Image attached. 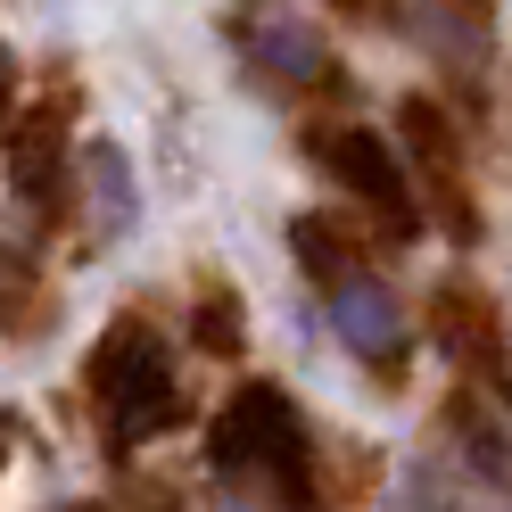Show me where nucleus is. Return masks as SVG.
Listing matches in <instances>:
<instances>
[{"instance_id": "nucleus-12", "label": "nucleus", "mask_w": 512, "mask_h": 512, "mask_svg": "<svg viewBox=\"0 0 512 512\" xmlns=\"http://www.w3.org/2000/svg\"><path fill=\"white\" fill-rule=\"evenodd\" d=\"M50 323V298H42V273L34 265H25V256L9 248V240H0V331H42Z\"/></svg>"}, {"instance_id": "nucleus-5", "label": "nucleus", "mask_w": 512, "mask_h": 512, "mask_svg": "<svg viewBox=\"0 0 512 512\" xmlns=\"http://www.w3.org/2000/svg\"><path fill=\"white\" fill-rule=\"evenodd\" d=\"M232 34H240V50H248L273 83H290V91L331 83V50H323V34H314L298 9H281V0H248V9L232 17Z\"/></svg>"}, {"instance_id": "nucleus-1", "label": "nucleus", "mask_w": 512, "mask_h": 512, "mask_svg": "<svg viewBox=\"0 0 512 512\" xmlns=\"http://www.w3.org/2000/svg\"><path fill=\"white\" fill-rule=\"evenodd\" d=\"M207 455L223 479V512H306V422L273 380H248L215 413Z\"/></svg>"}, {"instance_id": "nucleus-16", "label": "nucleus", "mask_w": 512, "mask_h": 512, "mask_svg": "<svg viewBox=\"0 0 512 512\" xmlns=\"http://www.w3.org/2000/svg\"><path fill=\"white\" fill-rule=\"evenodd\" d=\"M0 463H9V430H0Z\"/></svg>"}, {"instance_id": "nucleus-4", "label": "nucleus", "mask_w": 512, "mask_h": 512, "mask_svg": "<svg viewBox=\"0 0 512 512\" xmlns=\"http://www.w3.org/2000/svg\"><path fill=\"white\" fill-rule=\"evenodd\" d=\"M314 157H323V174H339L356 199H372V215L389 223V232H413V190L397 174V149L372 133V124H323L314 133Z\"/></svg>"}, {"instance_id": "nucleus-15", "label": "nucleus", "mask_w": 512, "mask_h": 512, "mask_svg": "<svg viewBox=\"0 0 512 512\" xmlns=\"http://www.w3.org/2000/svg\"><path fill=\"white\" fill-rule=\"evenodd\" d=\"M9 100H17V58H9V42H0V116H9Z\"/></svg>"}, {"instance_id": "nucleus-8", "label": "nucleus", "mask_w": 512, "mask_h": 512, "mask_svg": "<svg viewBox=\"0 0 512 512\" xmlns=\"http://www.w3.org/2000/svg\"><path fill=\"white\" fill-rule=\"evenodd\" d=\"M67 133H75V100H67V91L42 100L34 124L17 133L9 174H17V199H25V207H58V190H67Z\"/></svg>"}, {"instance_id": "nucleus-7", "label": "nucleus", "mask_w": 512, "mask_h": 512, "mask_svg": "<svg viewBox=\"0 0 512 512\" xmlns=\"http://www.w3.org/2000/svg\"><path fill=\"white\" fill-rule=\"evenodd\" d=\"M405 149L413 166H422L430 199H438V223L446 232H471V190H463V149H455V124L438 116V100H405Z\"/></svg>"}, {"instance_id": "nucleus-2", "label": "nucleus", "mask_w": 512, "mask_h": 512, "mask_svg": "<svg viewBox=\"0 0 512 512\" xmlns=\"http://www.w3.org/2000/svg\"><path fill=\"white\" fill-rule=\"evenodd\" d=\"M91 397H100V422L116 446H149L157 430L182 422V380L174 356L149 323H116L100 347H91Z\"/></svg>"}, {"instance_id": "nucleus-3", "label": "nucleus", "mask_w": 512, "mask_h": 512, "mask_svg": "<svg viewBox=\"0 0 512 512\" xmlns=\"http://www.w3.org/2000/svg\"><path fill=\"white\" fill-rule=\"evenodd\" d=\"M430 331L446 347V364H455L471 389L488 397H512V347H504V306L488 290H471V281H446L430 298Z\"/></svg>"}, {"instance_id": "nucleus-11", "label": "nucleus", "mask_w": 512, "mask_h": 512, "mask_svg": "<svg viewBox=\"0 0 512 512\" xmlns=\"http://www.w3.org/2000/svg\"><path fill=\"white\" fill-rule=\"evenodd\" d=\"M290 240H298V265L323 281V290H339V281H356V273H364V248L347 240V223H331V215H298V223H290Z\"/></svg>"}, {"instance_id": "nucleus-6", "label": "nucleus", "mask_w": 512, "mask_h": 512, "mask_svg": "<svg viewBox=\"0 0 512 512\" xmlns=\"http://www.w3.org/2000/svg\"><path fill=\"white\" fill-rule=\"evenodd\" d=\"M331 331L347 339V356H364L372 372H389V380H397L405 339H413L397 290H389V281H372V273H356V281H339V290H331Z\"/></svg>"}, {"instance_id": "nucleus-9", "label": "nucleus", "mask_w": 512, "mask_h": 512, "mask_svg": "<svg viewBox=\"0 0 512 512\" xmlns=\"http://www.w3.org/2000/svg\"><path fill=\"white\" fill-rule=\"evenodd\" d=\"M75 182H83V223H91V240H124L141 223V190H133V157H124L116 141H91L75 157Z\"/></svg>"}, {"instance_id": "nucleus-14", "label": "nucleus", "mask_w": 512, "mask_h": 512, "mask_svg": "<svg viewBox=\"0 0 512 512\" xmlns=\"http://www.w3.org/2000/svg\"><path fill=\"white\" fill-rule=\"evenodd\" d=\"M471 455L488 479H512V430L504 422H471Z\"/></svg>"}, {"instance_id": "nucleus-10", "label": "nucleus", "mask_w": 512, "mask_h": 512, "mask_svg": "<svg viewBox=\"0 0 512 512\" xmlns=\"http://www.w3.org/2000/svg\"><path fill=\"white\" fill-rule=\"evenodd\" d=\"M422 42L455 75H479V58L496 42V0H422Z\"/></svg>"}, {"instance_id": "nucleus-13", "label": "nucleus", "mask_w": 512, "mask_h": 512, "mask_svg": "<svg viewBox=\"0 0 512 512\" xmlns=\"http://www.w3.org/2000/svg\"><path fill=\"white\" fill-rule=\"evenodd\" d=\"M190 331H199L207 356H240V306L223 290H199V306H190Z\"/></svg>"}]
</instances>
